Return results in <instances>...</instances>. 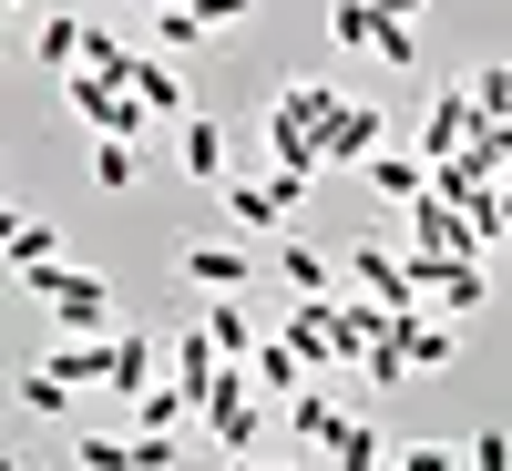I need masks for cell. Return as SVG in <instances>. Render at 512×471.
Instances as JSON below:
<instances>
[{
    "instance_id": "12",
    "label": "cell",
    "mask_w": 512,
    "mask_h": 471,
    "mask_svg": "<svg viewBox=\"0 0 512 471\" xmlns=\"http://www.w3.org/2000/svg\"><path fill=\"white\" fill-rule=\"evenodd\" d=\"M31 62L41 72H82V62H93V21H82V11H41L31 21Z\"/></svg>"
},
{
    "instance_id": "20",
    "label": "cell",
    "mask_w": 512,
    "mask_h": 471,
    "mask_svg": "<svg viewBox=\"0 0 512 471\" xmlns=\"http://www.w3.org/2000/svg\"><path fill=\"white\" fill-rule=\"evenodd\" d=\"M11 400H21L31 420H82V400H93V390H72V379L41 359V369H21V379H11Z\"/></svg>"
},
{
    "instance_id": "4",
    "label": "cell",
    "mask_w": 512,
    "mask_h": 471,
    "mask_svg": "<svg viewBox=\"0 0 512 471\" xmlns=\"http://www.w3.org/2000/svg\"><path fill=\"white\" fill-rule=\"evenodd\" d=\"M338 267H349V287L359 297H379V308H420V287H410V256L400 246H379V236H349V246H338Z\"/></svg>"
},
{
    "instance_id": "6",
    "label": "cell",
    "mask_w": 512,
    "mask_h": 471,
    "mask_svg": "<svg viewBox=\"0 0 512 471\" xmlns=\"http://www.w3.org/2000/svg\"><path fill=\"white\" fill-rule=\"evenodd\" d=\"M297 195L308 185H287V175H226V216H236V236H287Z\"/></svg>"
},
{
    "instance_id": "27",
    "label": "cell",
    "mask_w": 512,
    "mask_h": 471,
    "mask_svg": "<svg viewBox=\"0 0 512 471\" xmlns=\"http://www.w3.org/2000/svg\"><path fill=\"white\" fill-rule=\"evenodd\" d=\"M134 175H144V154L123 144V134H93V185H103V195H123Z\"/></svg>"
},
{
    "instance_id": "25",
    "label": "cell",
    "mask_w": 512,
    "mask_h": 471,
    "mask_svg": "<svg viewBox=\"0 0 512 471\" xmlns=\"http://www.w3.org/2000/svg\"><path fill=\"white\" fill-rule=\"evenodd\" d=\"M154 52H205V11H185V0H154Z\"/></svg>"
},
{
    "instance_id": "32",
    "label": "cell",
    "mask_w": 512,
    "mask_h": 471,
    "mask_svg": "<svg viewBox=\"0 0 512 471\" xmlns=\"http://www.w3.org/2000/svg\"><path fill=\"white\" fill-rule=\"evenodd\" d=\"M420 11H431V0H379V21H400V31H410Z\"/></svg>"
},
{
    "instance_id": "31",
    "label": "cell",
    "mask_w": 512,
    "mask_h": 471,
    "mask_svg": "<svg viewBox=\"0 0 512 471\" xmlns=\"http://www.w3.org/2000/svg\"><path fill=\"white\" fill-rule=\"evenodd\" d=\"M185 11H205V31H236V21L256 11V0H185Z\"/></svg>"
},
{
    "instance_id": "2",
    "label": "cell",
    "mask_w": 512,
    "mask_h": 471,
    "mask_svg": "<svg viewBox=\"0 0 512 471\" xmlns=\"http://www.w3.org/2000/svg\"><path fill=\"white\" fill-rule=\"evenodd\" d=\"M62 103H72V123H93V134H123V144L154 134L144 93H134V82H113V72H62Z\"/></svg>"
},
{
    "instance_id": "3",
    "label": "cell",
    "mask_w": 512,
    "mask_h": 471,
    "mask_svg": "<svg viewBox=\"0 0 512 471\" xmlns=\"http://www.w3.org/2000/svg\"><path fill=\"white\" fill-rule=\"evenodd\" d=\"M267 420H277V400L256 390V369H246V359H226L216 400H205V431H216V451H256V441H267Z\"/></svg>"
},
{
    "instance_id": "19",
    "label": "cell",
    "mask_w": 512,
    "mask_h": 471,
    "mask_svg": "<svg viewBox=\"0 0 512 471\" xmlns=\"http://www.w3.org/2000/svg\"><path fill=\"white\" fill-rule=\"evenodd\" d=\"M277 277H287L297 297H338V277H349V267H338L328 246H308V236H277Z\"/></svg>"
},
{
    "instance_id": "18",
    "label": "cell",
    "mask_w": 512,
    "mask_h": 471,
    "mask_svg": "<svg viewBox=\"0 0 512 471\" xmlns=\"http://www.w3.org/2000/svg\"><path fill=\"white\" fill-rule=\"evenodd\" d=\"M144 93V113L154 123H185V72H175V52H134V72H123Z\"/></svg>"
},
{
    "instance_id": "26",
    "label": "cell",
    "mask_w": 512,
    "mask_h": 471,
    "mask_svg": "<svg viewBox=\"0 0 512 471\" xmlns=\"http://www.w3.org/2000/svg\"><path fill=\"white\" fill-rule=\"evenodd\" d=\"M359 379H369V390H400V379H410V349H400V318H390V328L369 338V359H359Z\"/></svg>"
},
{
    "instance_id": "30",
    "label": "cell",
    "mask_w": 512,
    "mask_h": 471,
    "mask_svg": "<svg viewBox=\"0 0 512 471\" xmlns=\"http://www.w3.org/2000/svg\"><path fill=\"white\" fill-rule=\"evenodd\" d=\"M461 461H472V471H512V431H502V420H492V431H472V451H461Z\"/></svg>"
},
{
    "instance_id": "15",
    "label": "cell",
    "mask_w": 512,
    "mask_h": 471,
    "mask_svg": "<svg viewBox=\"0 0 512 471\" xmlns=\"http://www.w3.org/2000/svg\"><path fill=\"white\" fill-rule=\"evenodd\" d=\"M277 420H287V441H297V451H338V431H349V410H338V400L318 390V379H308V390H297Z\"/></svg>"
},
{
    "instance_id": "33",
    "label": "cell",
    "mask_w": 512,
    "mask_h": 471,
    "mask_svg": "<svg viewBox=\"0 0 512 471\" xmlns=\"http://www.w3.org/2000/svg\"><path fill=\"white\" fill-rule=\"evenodd\" d=\"M226 471H267V461H256V451H226Z\"/></svg>"
},
{
    "instance_id": "9",
    "label": "cell",
    "mask_w": 512,
    "mask_h": 471,
    "mask_svg": "<svg viewBox=\"0 0 512 471\" xmlns=\"http://www.w3.org/2000/svg\"><path fill=\"white\" fill-rule=\"evenodd\" d=\"M164 369H175L185 390H195V410H205V400H216V379H226V349H216V328H205V318H195V328H175V338H164Z\"/></svg>"
},
{
    "instance_id": "5",
    "label": "cell",
    "mask_w": 512,
    "mask_h": 471,
    "mask_svg": "<svg viewBox=\"0 0 512 471\" xmlns=\"http://www.w3.org/2000/svg\"><path fill=\"white\" fill-rule=\"evenodd\" d=\"M400 216H410V246H420V256H482V246H492L482 216H472V205H451V195H420V205H400Z\"/></svg>"
},
{
    "instance_id": "28",
    "label": "cell",
    "mask_w": 512,
    "mask_h": 471,
    "mask_svg": "<svg viewBox=\"0 0 512 471\" xmlns=\"http://www.w3.org/2000/svg\"><path fill=\"white\" fill-rule=\"evenodd\" d=\"M328 471H390V441H379L369 420H349V431H338V451H328Z\"/></svg>"
},
{
    "instance_id": "11",
    "label": "cell",
    "mask_w": 512,
    "mask_h": 471,
    "mask_svg": "<svg viewBox=\"0 0 512 471\" xmlns=\"http://www.w3.org/2000/svg\"><path fill=\"white\" fill-rule=\"evenodd\" d=\"M0 256H11V277L62 267V226H52V216H21V205H0Z\"/></svg>"
},
{
    "instance_id": "17",
    "label": "cell",
    "mask_w": 512,
    "mask_h": 471,
    "mask_svg": "<svg viewBox=\"0 0 512 471\" xmlns=\"http://www.w3.org/2000/svg\"><path fill=\"white\" fill-rule=\"evenodd\" d=\"M144 390H154V328H113V390H103V400L134 410Z\"/></svg>"
},
{
    "instance_id": "34",
    "label": "cell",
    "mask_w": 512,
    "mask_h": 471,
    "mask_svg": "<svg viewBox=\"0 0 512 471\" xmlns=\"http://www.w3.org/2000/svg\"><path fill=\"white\" fill-rule=\"evenodd\" d=\"M0 11H11V21H21V11H41V0H0Z\"/></svg>"
},
{
    "instance_id": "21",
    "label": "cell",
    "mask_w": 512,
    "mask_h": 471,
    "mask_svg": "<svg viewBox=\"0 0 512 471\" xmlns=\"http://www.w3.org/2000/svg\"><path fill=\"white\" fill-rule=\"evenodd\" d=\"M246 369H256V390H267L277 410H287V400H297V390H308V379H318L308 359H297V338H267V349H256Z\"/></svg>"
},
{
    "instance_id": "10",
    "label": "cell",
    "mask_w": 512,
    "mask_h": 471,
    "mask_svg": "<svg viewBox=\"0 0 512 471\" xmlns=\"http://www.w3.org/2000/svg\"><path fill=\"white\" fill-rule=\"evenodd\" d=\"M379 144H390V113H379V103H338V113H328V134H318L328 164H369Z\"/></svg>"
},
{
    "instance_id": "22",
    "label": "cell",
    "mask_w": 512,
    "mask_h": 471,
    "mask_svg": "<svg viewBox=\"0 0 512 471\" xmlns=\"http://www.w3.org/2000/svg\"><path fill=\"white\" fill-rule=\"evenodd\" d=\"M134 461H144V431H103V420H82L72 471H134Z\"/></svg>"
},
{
    "instance_id": "14",
    "label": "cell",
    "mask_w": 512,
    "mask_h": 471,
    "mask_svg": "<svg viewBox=\"0 0 512 471\" xmlns=\"http://www.w3.org/2000/svg\"><path fill=\"white\" fill-rule=\"evenodd\" d=\"M359 175H369V195H379V205H420V195H431V154H420V144H410V154H390V144H379Z\"/></svg>"
},
{
    "instance_id": "23",
    "label": "cell",
    "mask_w": 512,
    "mask_h": 471,
    "mask_svg": "<svg viewBox=\"0 0 512 471\" xmlns=\"http://www.w3.org/2000/svg\"><path fill=\"white\" fill-rule=\"evenodd\" d=\"M379 31H390L379 0H328V41H338V52H379Z\"/></svg>"
},
{
    "instance_id": "29",
    "label": "cell",
    "mask_w": 512,
    "mask_h": 471,
    "mask_svg": "<svg viewBox=\"0 0 512 471\" xmlns=\"http://www.w3.org/2000/svg\"><path fill=\"white\" fill-rule=\"evenodd\" d=\"M472 103H482V123L512 134V62H482V72H472Z\"/></svg>"
},
{
    "instance_id": "16",
    "label": "cell",
    "mask_w": 512,
    "mask_h": 471,
    "mask_svg": "<svg viewBox=\"0 0 512 471\" xmlns=\"http://www.w3.org/2000/svg\"><path fill=\"white\" fill-rule=\"evenodd\" d=\"M175 154H185V175H195V185H226V175H236V164H226V154H236V144H226V123H205V113L175 123Z\"/></svg>"
},
{
    "instance_id": "8",
    "label": "cell",
    "mask_w": 512,
    "mask_h": 471,
    "mask_svg": "<svg viewBox=\"0 0 512 471\" xmlns=\"http://www.w3.org/2000/svg\"><path fill=\"white\" fill-rule=\"evenodd\" d=\"M185 277H195L205 297H246V287H256V256L226 246V236H185Z\"/></svg>"
},
{
    "instance_id": "35",
    "label": "cell",
    "mask_w": 512,
    "mask_h": 471,
    "mask_svg": "<svg viewBox=\"0 0 512 471\" xmlns=\"http://www.w3.org/2000/svg\"><path fill=\"white\" fill-rule=\"evenodd\" d=\"M267 471H308V461H267Z\"/></svg>"
},
{
    "instance_id": "13",
    "label": "cell",
    "mask_w": 512,
    "mask_h": 471,
    "mask_svg": "<svg viewBox=\"0 0 512 471\" xmlns=\"http://www.w3.org/2000/svg\"><path fill=\"white\" fill-rule=\"evenodd\" d=\"M52 369L72 390H113V328H62L52 338Z\"/></svg>"
},
{
    "instance_id": "7",
    "label": "cell",
    "mask_w": 512,
    "mask_h": 471,
    "mask_svg": "<svg viewBox=\"0 0 512 471\" xmlns=\"http://www.w3.org/2000/svg\"><path fill=\"white\" fill-rule=\"evenodd\" d=\"M461 144H482V103H472V72H461V82H441V93H431V113H420V154H461Z\"/></svg>"
},
{
    "instance_id": "24",
    "label": "cell",
    "mask_w": 512,
    "mask_h": 471,
    "mask_svg": "<svg viewBox=\"0 0 512 471\" xmlns=\"http://www.w3.org/2000/svg\"><path fill=\"white\" fill-rule=\"evenodd\" d=\"M205 328H216V349H226V359H256V349H267V328L246 318V297H216V308H205Z\"/></svg>"
},
{
    "instance_id": "1",
    "label": "cell",
    "mask_w": 512,
    "mask_h": 471,
    "mask_svg": "<svg viewBox=\"0 0 512 471\" xmlns=\"http://www.w3.org/2000/svg\"><path fill=\"white\" fill-rule=\"evenodd\" d=\"M21 297L52 328H113V277H93V267H31Z\"/></svg>"
}]
</instances>
